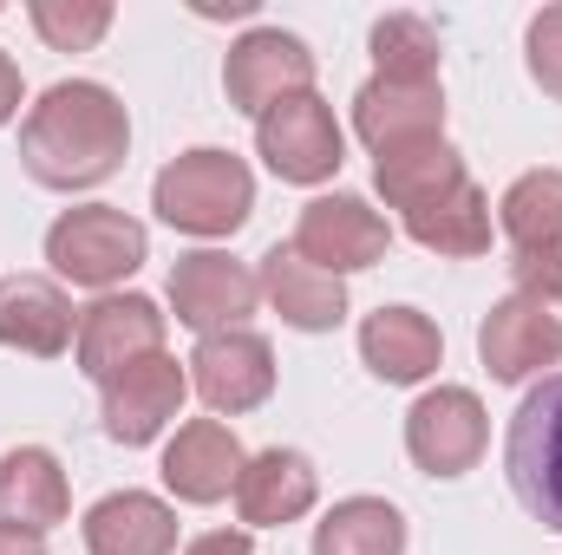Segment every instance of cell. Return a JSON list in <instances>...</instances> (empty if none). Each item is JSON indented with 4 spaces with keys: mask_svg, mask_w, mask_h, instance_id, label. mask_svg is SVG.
Returning a JSON list of instances; mask_svg holds the SVG:
<instances>
[{
    "mask_svg": "<svg viewBox=\"0 0 562 555\" xmlns=\"http://www.w3.org/2000/svg\"><path fill=\"white\" fill-rule=\"evenodd\" d=\"M125 150H132V118L119 92L99 79H59L20 125V163L46 190H92L125 163Z\"/></svg>",
    "mask_w": 562,
    "mask_h": 555,
    "instance_id": "obj_1",
    "label": "cell"
},
{
    "mask_svg": "<svg viewBox=\"0 0 562 555\" xmlns=\"http://www.w3.org/2000/svg\"><path fill=\"white\" fill-rule=\"evenodd\" d=\"M150 209L183 236H236L256 209V177L229 150H183L157 170Z\"/></svg>",
    "mask_w": 562,
    "mask_h": 555,
    "instance_id": "obj_2",
    "label": "cell"
},
{
    "mask_svg": "<svg viewBox=\"0 0 562 555\" xmlns=\"http://www.w3.org/2000/svg\"><path fill=\"white\" fill-rule=\"evenodd\" d=\"M504 477L517 503L562 536V373H543V386L524 393L504 431Z\"/></svg>",
    "mask_w": 562,
    "mask_h": 555,
    "instance_id": "obj_3",
    "label": "cell"
},
{
    "mask_svg": "<svg viewBox=\"0 0 562 555\" xmlns=\"http://www.w3.org/2000/svg\"><path fill=\"white\" fill-rule=\"evenodd\" d=\"M144 256H150V236H144L138 216L112 209V203H86V209H66L53 229H46V262L53 275L72 281V287H119L125 275H138Z\"/></svg>",
    "mask_w": 562,
    "mask_h": 555,
    "instance_id": "obj_4",
    "label": "cell"
},
{
    "mask_svg": "<svg viewBox=\"0 0 562 555\" xmlns=\"http://www.w3.org/2000/svg\"><path fill=\"white\" fill-rule=\"evenodd\" d=\"M256 150L281 183H327L347 163V138L334 125V105L314 99V92L281 99L276 112H262L256 118Z\"/></svg>",
    "mask_w": 562,
    "mask_h": 555,
    "instance_id": "obj_5",
    "label": "cell"
},
{
    "mask_svg": "<svg viewBox=\"0 0 562 555\" xmlns=\"http://www.w3.org/2000/svg\"><path fill=\"white\" fill-rule=\"evenodd\" d=\"M484 438H491V418L471 386H431L406 412V451L425 477H464L484 457Z\"/></svg>",
    "mask_w": 562,
    "mask_h": 555,
    "instance_id": "obj_6",
    "label": "cell"
},
{
    "mask_svg": "<svg viewBox=\"0 0 562 555\" xmlns=\"http://www.w3.org/2000/svg\"><path fill=\"white\" fill-rule=\"evenodd\" d=\"M223 92H229L236 112L262 118V112H276L281 99L314 92V53H307L294 33H281V26H256V33H243V39L229 46V59H223Z\"/></svg>",
    "mask_w": 562,
    "mask_h": 555,
    "instance_id": "obj_7",
    "label": "cell"
},
{
    "mask_svg": "<svg viewBox=\"0 0 562 555\" xmlns=\"http://www.w3.org/2000/svg\"><path fill=\"white\" fill-rule=\"evenodd\" d=\"M150 353H164V314L150 294H99L86 314H79V340H72V360L86 380H112L125 366H138Z\"/></svg>",
    "mask_w": 562,
    "mask_h": 555,
    "instance_id": "obj_8",
    "label": "cell"
},
{
    "mask_svg": "<svg viewBox=\"0 0 562 555\" xmlns=\"http://www.w3.org/2000/svg\"><path fill=\"white\" fill-rule=\"evenodd\" d=\"M386 242H393L386 216L367 209V196H347V190L340 196H314L301 209V223H294V256H307L327 275H353V269L386 262Z\"/></svg>",
    "mask_w": 562,
    "mask_h": 555,
    "instance_id": "obj_9",
    "label": "cell"
},
{
    "mask_svg": "<svg viewBox=\"0 0 562 555\" xmlns=\"http://www.w3.org/2000/svg\"><path fill=\"white\" fill-rule=\"evenodd\" d=\"M256 301H262L256 269L236 262V256H223V249L177 256V269H170V307H177V320L196 327V333H229V327H243V320L256 314Z\"/></svg>",
    "mask_w": 562,
    "mask_h": 555,
    "instance_id": "obj_10",
    "label": "cell"
},
{
    "mask_svg": "<svg viewBox=\"0 0 562 555\" xmlns=\"http://www.w3.org/2000/svg\"><path fill=\"white\" fill-rule=\"evenodd\" d=\"M190 386L203 393L210 412H256L269 393H276V347L249 327H229V333H203L196 353H190Z\"/></svg>",
    "mask_w": 562,
    "mask_h": 555,
    "instance_id": "obj_11",
    "label": "cell"
},
{
    "mask_svg": "<svg viewBox=\"0 0 562 555\" xmlns=\"http://www.w3.org/2000/svg\"><path fill=\"white\" fill-rule=\"evenodd\" d=\"M477 360H484L491 380L517 386V380H530V373H543V366L562 360V320L543 301L510 294V301H497V307L484 314V327H477Z\"/></svg>",
    "mask_w": 562,
    "mask_h": 555,
    "instance_id": "obj_12",
    "label": "cell"
},
{
    "mask_svg": "<svg viewBox=\"0 0 562 555\" xmlns=\"http://www.w3.org/2000/svg\"><path fill=\"white\" fill-rule=\"evenodd\" d=\"M183 393H190V373H183L170 353H150L138 366L112 373V380L99 386V399H105V438H119V444H150V438L177 418Z\"/></svg>",
    "mask_w": 562,
    "mask_h": 555,
    "instance_id": "obj_13",
    "label": "cell"
},
{
    "mask_svg": "<svg viewBox=\"0 0 562 555\" xmlns=\"http://www.w3.org/2000/svg\"><path fill=\"white\" fill-rule=\"evenodd\" d=\"M353 132L360 144L380 157V150H406V144H425V138H445V92L438 79L425 86H406V79H367L353 92Z\"/></svg>",
    "mask_w": 562,
    "mask_h": 555,
    "instance_id": "obj_14",
    "label": "cell"
},
{
    "mask_svg": "<svg viewBox=\"0 0 562 555\" xmlns=\"http://www.w3.org/2000/svg\"><path fill=\"white\" fill-rule=\"evenodd\" d=\"M243 444L223 418H190L170 444H164V484L177 503H223L243 484Z\"/></svg>",
    "mask_w": 562,
    "mask_h": 555,
    "instance_id": "obj_15",
    "label": "cell"
},
{
    "mask_svg": "<svg viewBox=\"0 0 562 555\" xmlns=\"http://www.w3.org/2000/svg\"><path fill=\"white\" fill-rule=\"evenodd\" d=\"M79 340L72 301L53 275H0V347L26 360H59Z\"/></svg>",
    "mask_w": 562,
    "mask_h": 555,
    "instance_id": "obj_16",
    "label": "cell"
},
{
    "mask_svg": "<svg viewBox=\"0 0 562 555\" xmlns=\"http://www.w3.org/2000/svg\"><path fill=\"white\" fill-rule=\"evenodd\" d=\"M256 281H262L269 307H276L294 333H334V327L347 320V287H340V275H327V269H314L307 256H294V242H288V249L276 242V249L262 256Z\"/></svg>",
    "mask_w": 562,
    "mask_h": 555,
    "instance_id": "obj_17",
    "label": "cell"
},
{
    "mask_svg": "<svg viewBox=\"0 0 562 555\" xmlns=\"http://www.w3.org/2000/svg\"><path fill=\"white\" fill-rule=\"evenodd\" d=\"M321 497V477L301 451L288 444H269L243 464V484H236V510L249 530H281V523H301Z\"/></svg>",
    "mask_w": 562,
    "mask_h": 555,
    "instance_id": "obj_18",
    "label": "cell"
},
{
    "mask_svg": "<svg viewBox=\"0 0 562 555\" xmlns=\"http://www.w3.org/2000/svg\"><path fill=\"white\" fill-rule=\"evenodd\" d=\"M360 360H367L373 380H386V386H419V380L438 373L445 340H438V327L425 320L419 307H380V314H367V327H360Z\"/></svg>",
    "mask_w": 562,
    "mask_h": 555,
    "instance_id": "obj_19",
    "label": "cell"
},
{
    "mask_svg": "<svg viewBox=\"0 0 562 555\" xmlns=\"http://www.w3.org/2000/svg\"><path fill=\"white\" fill-rule=\"evenodd\" d=\"M66 517H72V490H66L59 457L40 451V444L7 451V457H0V523L46 536V530H59Z\"/></svg>",
    "mask_w": 562,
    "mask_h": 555,
    "instance_id": "obj_20",
    "label": "cell"
},
{
    "mask_svg": "<svg viewBox=\"0 0 562 555\" xmlns=\"http://www.w3.org/2000/svg\"><path fill=\"white\" fill-rule=\"evenodd\" d=\"M92 555H177V510L144 490H112L86 510Z\"/></svg>",
    "mask_w": 562,
    "mask_h": 555,
    "instance_id": "obj_21",
    "label": "cell"
},
{
    "mask_svg": "<svg viewBox=\"0 0 562 555\" xmlns=\"http://www.w3.org/2000/svg\"><path fill=\"white\" fill-rule=\"evenodd\" d=\"M373 183L393 209H425L438 196H451L464 183V157L451 150L445 138H425V144H406V150H380L373 157Z\"/></svg>",
    "mask_w": 562,
    "mask_h": 555,
    "instance_id": "obj_22",
    "label": "cell"
},
{
    "mask_svg": "<svg viewBox=\"0 0 562 555\" xmlns=\"http://www.w3.org/2000/svg\"><path fill=\"white\" fill-rule=\"evenodd\" d=\"M406 236L431 256H484L491 249V196L464 177L451 196H438V203L406 216Z\"/></svg>",
    "mask_w": 562,
    "mask_h": 555,
    "instance_id": "obj_23",
    "label": "cell"
},
{
    "mask_svg": "<svg viewBox=\"0 0 562 555\" xmlns=\"http://www.w3.org/2000/svg\"><path fill=\"white\" fill-rule=\"evenodd\" d=\"M314 555H406V517L386 497H340L314 523Z\"/></svg>",
    "mask_w": 562,
    "mask_h": 555,
    "instance_id": "obj_24",
    "label": "cell"
},
{
    "mask_svg": "<svg viewBox=\"0 0 562 555\" xmlns=\"http://www.w3.org/2000/svg\"><path fill=\"white\" fill-rule=\"evenodd\" d=\"M497 229L517 242V249H543L562 242V170H524L504 203H497Z\"/></svg>",
    "mask_w": 562,
    "mask_h": 555,
    "instance_id": "obj_25",
    "label": "cell"
},
{
    "mask_svg": "<svg viewBox=\"0 0 562 555\" xmlns=\"http://www.w3.org/2000/svg\"><path fill=\"white\" fill-rule=\"evenodd\" d=\"M373 59H380V79H406V86L438 79V33H431V20L386 13L373 26Z\"/></svg>",
    "mask_w": 562,
    "mask_h": 555,
    "instance_id": "obj_26",
    "label": "cell"
},
{
    "mask_svg": "<svg viewBox=\"0 0 562 555\" xmlns=\"http://www.w3.org/2000/svg\"><path fill=\"white\" fill-rule=\"evenodd\" d=\"M26 13L53 53H92L112 33V0H33Z\"/></svg>",
    "mask_w": 562,
    "mask_h": 555,
    "instance_id": "obj_27",
    "label": "cell"
},
{
    "mask_svg": "<svg viewBox=\"0 0 562 555\" xmlns=\"http://www.w3.org/2000/svg\"><path fill=\"white\" fill-rule=\"evenodd\" d=\"M524 59H530V79L562 105V7H543L524 33Z\"/></svg>",
    "mask_w": 562,
    "mask_h": 555,
    "instance_id": "obj_28",
    "label": "cell"
},
{
    "mask_svg": "<svg viewBox=\"0 0 562 555\" xmlns=\"http://www.w3.org/2000/svg\"><path fill=\"white\" fill-rule=\"evenodd\" d=\"M510 281L524 301H562V242H543V249H517L510 256Z\"/></svg>",
    "mask_w": 562,
    "mask_h": 555,
    "instance_id": "obj_29",
    "label": "cell"
},
{
    "mask_svg": "<svg viewBox=\"0 0 562 555\" xmlns=\"http://www.w3.org/2000/svg\"><path fill=\"white\" fill-rule=\"evenodd\" d=\"M183 555H256V543H249V530H210V536H196Z\"/></svg>",
    "mask_w": 562,
    "mask_h": 555,
    "instance_id": "obj_30",
    "label": "cell"
},
{
    "mask_svg": "<svg viewBox=\"0 0 562 555\" xmlns=\"http://www.w3.org/2000/svg\"><path fill=\"white\" fill-rule=\"evenodd\" d=\"M13 112H20V66L0 53V125H7Z\"/></svg>",
    "mask_w": 562,
    "mask_h": 555,
    "instance_id": "obj_31",
    "label": "cell"
},
{
    "mask_svg": "<svg viewBox=\"0 0 562 555\" xmlns=\"http://www.w3.org/2000/svg\"><path fill=\"white\" fill-rule=\"evenodd\" d=\"M0 555H46V543H40L33 530H13V523H0Z\"/></svg>",
    "mask_w": 562,
    "mask_h": 555,
    "instance_id": "obj_32",
    "label": "cell"
}]
</instances>
